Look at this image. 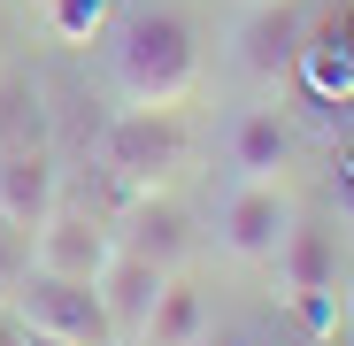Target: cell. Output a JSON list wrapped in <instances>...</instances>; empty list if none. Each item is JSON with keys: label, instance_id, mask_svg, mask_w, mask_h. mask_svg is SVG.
<instances>
[{"label": "cell", "instance_id": "7", "mask_svg": "<svg viewBox=\"0 0 354 346\" xmlns=\"http://www.w3.org/2000/svg\"><path fill=\"white\" fill-rule=\"evenodd\" d=\"M31 262L54 269V277H77V285H100V269L115 262V231L100 215H70V208H54L39 223V239H31Z\"/></svg>", "mask_w": 354, "mask_h": 346}, {"label": "cell", "instance_id": "17", "mask_svg": "<svg viewBox=\"0 0 354 346\" xmlns=\"http://www.w3.org/2000/svg\"><path fill=\"white\" fill-rule=\"evenodd\" d=\"M24 346H70V338H46V331H24Z\"/></svg>", "mask_w": 354, "mask_h": 346}, {"label": "cell", "instance_id": "3", "mask_svg": "<svg viewBox=\"0 0 354 346\" xmlns=\"http://www.w3.org/2000/svg\"><path fill=\"white\" fill-rule=\"evenodd\" d=\"M16 323L24 331H46V338H70V346H115V323L100 308V285H77V277H54L31 262V277L16 285Z\"/></svg>", "mask_w": 354, "mask_h": 346}, {"label": "cell", "instance_id": "8", "mask_svg": "<svg viewBox=\"0 0 354 346\" xmlns=\"http://www.w3.org/2000/svg\"><path fill=\"white\" fill-rule=\"evenodd\" d=\"M162 285H169L162 262L115 247V262L100 269V308H108V323H115V346H139V331H147V316H154V300H162Z\"/></svg>", "mask_w": 354, "mask_h": 346}, {"label": "cell", "instance_id": "4", "mask_svg": "<svg viewBox=\"0 0 354 346\" xmlns=\"http://www.w3.org/2000/svg\"><path fill=\"white\" fill-rule=\"evenodd\" d=\"M292 215H301V208H292V193H285L277 177H254V185H231V193H223L216 239H223L231 262H277Z\"/></svg>", "mask_w": 354, "mask_h": 346}, {"label": "cell", "instance_id": "18", "mask_svg": "<svg viewBox=\"0 0 354 346\" xmlns=\"http://www.w3.org/2000/svg\"><path fill=\"white\" fill-rule=\"evenodd\" d=\"M24 8H46V0H24Z\"/></svg>", "mask_w": 354, "mask_h": 346}, {"label": "cell", "instance_id": "6", "mask_svg": "<svg viewBox=\"0 0 354 346\" xmlns=\"http://www.w3.org/2000/svg\"><path fill=\"white\" fill-rule=\"evenodd\" d=\"M108 231H115V247H124V254H147V262H162V269H177L185 247H193V215L177 208L162 185H154V193H131L124 208L108 215Z\"/></svg>", "mask_w": 354, "mask_h": 346}, {"label": "cell", "instance_id": "16", "mask_svg": "<svg viewBox=\"0 0 354 346\" xmlns=\"http://www.w3.org/2000/svg\"><path fill=\"white\" fill-rule=\"evenodd\" d=\"M0 346H24V323H16V308H0Z\"/></svg>", "mask_w": 354, "mask_h": 346}, {"label": "cell", "instance_id": "11", "mask_svg": "<svg viewBox=\"0 0 354 346\" xmlns=\"http://www.w3.org/2000/svg\"><path fill=\"white\" fill-rule=\"evenodd\" d=\"M292 162V124L277 108H247L239 124H231V177L254 185V177H277Z\"/></svg>", "mask_w": 354, "mask_h": 346}, {"label": "cell", "instance_id": "14", "mask_svg": "<svg viewBox=\"0 0 354 346\" xmlns=\"http://www.w3.org/2000/svg\"><path fill=\"white\" fill-rule=\"evenodd\" d=\"M115 16V0H46V31L62 39V46H93Z\"/></svg>", "mask_w": 354, "mask_h": 346}, {"label": "cell", "instance_id": "15", "mask_svg": "<svg viewBox=\"0 0 354 346\" xmlns=\"http://www.w3.org/2000/svg\"><path fill=\"white\" fill-rule=\"evenodd\" d=\"M24 277H31V231L0 215V308L16 300V285H24Z\"/></svg>", "mask_w": 354, "mask_h": 346}, {"label": "cell", "instance_id": "2", "mask_svg": "<svg viewBox=\"0 0 354 346\" xmlns=\"http://www.w3.org/2000/svg\"><path fill=\"white\" fill-rule=\"evenodd\" d=\"M100 169L124 193H154L169 169H185V124L177 108H115L100 131Z\"/></svg>", "mask_w": 354, "mask_h": 346}, {"label": "cell", "instance_id": "10", "mask_svg": "<svg viewBox=\"0 0 354 346\" xmlns=\"http://www.w3.org/2000/svg\"><path fill=\"white\" fill-rule=\"evenodd\" d=\"M277 285H285V300H301V293H331V285H339V239H331L324 223L292 215L285 247H277Z\"/></svg>", "mask_w": 354, "mask_h": 346}, {"label": "cell", "instance_id": "9", "mask_svg": "<svg viewBox=\"0 0 354 346\" xmlns=\"http://www.w3.org/2000/svg\"><path fill=\"white\" fill-rule=\"evenodd\" d=\"M0 215L39 239V223L54 215V162H46V146H0Z\"/></svg>", "mask_w": 354, "mask_h": 346}, {"label": "cell", "instance_id": "5", "mask_svg": "<svg viewBox=\"0 0 354 346\" xmlns=\"http://www.w3.org/2000/svg\"><path fill=\"white\" fill-rule=\"evenodd\" d=\"M301 46H308V8L301 0H247V23H239V70L254 85H277L301 70Z\"/></svg>", "mask_w": 354, "mask_h": 346}, {"label": "cell", "instance_id": "12", "mask_svg": "<svg viewBox=\"0 0 354 346\" xmlns=\"http://www.w3.org/2000/svg\"><path fill=\"white\" fill-rule=\"evenodd\" d=\"M201 338H208V300H201V285H185V277L169 269V285H162V300H154L139 346H201Z\"/></svg>", "mask_w": 354, "mask_h": 346}, {"label": "cell", "instance_id": "1", "mask_svg": "<svg viewBox=\"0 0 354 346\" xmlns=\"http://www.w3.org/2000/svg\"><path fill=\"white\" fill-rule=\"evenodd\" d=\"M100 70L124 108H185L201 93V31L177 8H115L100 31Z\"/></svg>", "mask_w": 354, "mask_h": 346}, {"label": "cell", "instance_id": "13", "mask_svg": "<svg viewBox=\"0 0 354 346\" xmlns=\"http://www.w3.org/2000/svg\"><path fill=\"white\" fill-rule=\"evenodd\" d=\"M301 70L324 85V93H354V8L331 16L324 31L308 23V46H301Z\"/></svg>", "mask_w": 354, "mask_h": 346}]
</instances>
